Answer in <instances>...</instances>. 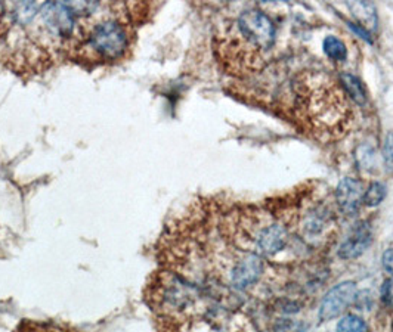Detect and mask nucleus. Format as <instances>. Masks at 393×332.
Returning <instances> with one entry per match:
<instances>
[{
  "mask_svg": "<svg viewBox=\"0 0 393 332\" xmlns=\"http://www.w3.org/2000/svg\"><path fill=\"white\" fill-rule=\"evenodd\" d=\"M80 2L0 3V65L21 77L65 61Z\"/></svg>",
  "mask_w": 393,
  "mask_h": 332,
  "instance_id": "1",
  "label": "nucleus"
},
{
  "mask_svg": "<svg viewBox=\"0 0 393 332\" xmlns=\"http://www.w3.org/2000/svg\"><path fill=\"white\" fill-rule=\"evenodd\" d=\"M149 12L145 2H82L65 61L83 68L126 61Z\"/></svg>",
  "mask_w": 393,
  "mask_h": 332,
  "instance_id": "2",
  "label": "nucleus"
},
{
  "mask_svg": "<svg viewBox=\"0 0 393 332\" xmlns=\"http://www.w3.org/2000/svg\"><path fill=\"white\" fill-rule=\"evenodd\" d=\"M293 111L302 129L321 142L342 139L354 121L340 82L325 71H303L294 79Z\"/></svg>",
  "mask_w": 393,
  "mask_h": 332,
  "instance_id": "3",
  "label": "nucleus"
},
{
  "mask_svg": "<svg viewBox=\"0 0 393 332\" xmlns=\"http://www.w3.org/2000/svg\"><path fill=\"white\" fill-rule=\"evenodd\" d=\"M275 43V27L257 9L244 10L214 37V53L229 74L243 75L264 68Z\"/></svg>",
  "mask_w": 393,
  "mask_h": 332,
  "instance_id": "4",
  "label": "nucleus"
},
{
  "mask_svg": "<svg viewBox=\"0 0 393 332\" xmlns=\"http://www.w3.org/2000/svg\"><path fill=\"white\" fill-rule=\"evenodd\" d=\"M265 272V261L255 251L239 250L228 273L226 285L232 293L246 291L260 281Z\"/></svg>",
  "mask_w": 393,
  "mask_h": 332,
  "instance_id": "5",
  "label": "nucleus"
},
{
  "mask_svg": "<svg viewBox=\"0 0 393 332\" xmlns=\"http://www.w3.org/2000/svg\"><path fill=\"white\" fill-rule=\"evenodd\" d=\"M289 239V228L282 221L268 220L256 230L253 243L260 256H275L287 247Z\"/></svg>",
  "mask_w": 393,
  "mask_h": 332,
  "instance_id": "6",
  "label": "nucleus"
},
{
  "mask_svg": "<svg viewBox=\"0 0 393 332\" xmlns=\"http://www.w3.org/2000/svg\"><path fill=\"white\" fill-rule=\"evenodd\" d=\"M356 284L352 281H346L333 286L322 298L320 306V319L322 322L340 316L346 308L351 307L356 300Z\"/></svg>",
  "mask_w": 393,
  "mask_h": 332,
  "instance_id": "7",
  "label": "nucleus"
},
{
  "mask_svg": "<svg viewBox=\"0 0 393 332\" xmlns=\"http://www.w3.org/2000/svg\"><path fill=\"white\" fill-rule=\"evenodd\" d=\"M364 186L354 177H345L336 190V203L340 212L347 216H354L364 201Z\"/></svg>",
  "mask_w": 393,
  "mask_h": 332,
  "instance_id": "8",
  "label": "nucleus"
},
{
  "mask_svg": "<svg viewBox=\"0 0 393 332\" xmlns=\"http://www.w3.org/2000/svg\"><path fill=\"white\" fill-rule=\"evenodd\" d=\"M371 241H373V232H371V228L367 221H361V223H358L352 229L351 234H349L340 248H338V257L343 260H354L361 257L371 246Z\"/></svg>",
  "mask_w": 393,
  "mask_h": 332,
  "instance_id": "9",
  "label": "nucleus"
},
{
  "mask_svg": "<svg viewBox=\"0 0 393 332\" xmlns=\"http://www.w3.org/2000/svg\"><path fill=\"white\" fill-rule=\"evenodd\" d=\"M349 10H351L352 15L358 22H361L363 27L368 28H377V15H376V8L373 3L368 2H351L347 3Z\"/></svg>",
  "mask_w": 393,
  "mask_h": 332,
  "instance_id": "10",
  "label": "nucleus"
},
{
  "mask_svg": "<svg viewBox=\"0 0 393 332\" xmlns=\"http://www.w3.org/2000/svg\"><path fill=\"white\" fill-rule=\"evenodd\" d=\"M340 84L343 87V91L346 92V95L354 99V101L359 105H364L367 102V92L365 87L361 83V80L355 77L354 74L349 73H342L340 74Z\"/></svg>",
  "mask_w": 393,
  "mask_h": 332,
  "instance_id": "11",
  "label": "nucleus"
},
{
  "mask_svg": "<svg viewBox=\"0 0 393 332\" xmlns=\"http://www.w3.org/2000/svg\"><path fill=\"white\" fill-rule=\"evenodd\" d=\"M322 48H324V52H325L327 57H329L333 61L343 62L347 58L346 44L336 36H327L324 39Z\"/></svg>",
  "mask_w": 393,
  "mask_h": 332,
  "instance_id": "12",
  "label": "nucleus"
},
{
  "mask_svg": "<svg viewBox=\"0 0 393 332\" xmlns=\"http://www.w3.org/2000/svg\"><path fill=\"white\" fill-rule=\"evenodd\" d=\"M337 332H368V325L363 317L356 315H346L337 324Z\"/></svg>",
  "mask_w": 393,
  "mask_h": 332,
  "instance_id": "13",
  "label": "nucleus"
},
{
  "mask_svg": "<svg viewBox=\"0 0 393 332\" xmlns=\"http://www.w3.org/2000/svg\"><path fill=\"white\" fill-rule=\"evenodd\" d=\"M386 196V186L385 183L373 182L364 194V204L368 207H377Z\"/></svg>",
  "mask_w": 393,
  "mask_h": 332,
  "instance_id": "14",
  "label": "nucleus"
},
{
  "mask_svg": "<svg viewBox=\"0 0 393 332\" xmlns=\"http://www.w3.org/2000/svg\"><path fill=\"white\" fill-rule=\"evenodd\" d=\"M356 163L363 170H373L376 167V151L371 145H361L356 149Z\"/></svg>",
  "mask_w": 393,
  "mask_h": 332,
  "instance_id": "15",
  "label": "nucleus"
},
{
  "mask_svg": "<svg viewBox=\"0 0 393 332\" xmlns=\"http://www.w3.org/2000/svg\"><path fill=\"white\" fill-rule=\"evenodd\" d=\"M383 160L385 167L389 173H393V131L389 133L383 143Z\"/></svg>",
  "mask_w": 393,
  "mask_h": 332,
  "instance_id": "16",
  "label": "nucleus"
},
{
  "mask_svg": "<svg viewBox=\"0 0 393 332\" xmlns=\"http://www.w3.org/2000/svg\"><path fill=\"white\" fill-rule=\"evenodd\" d=\"M275 332H303L304 325L294 322L291 319H280L274 326Z\"/></svg>",
  "mask_w": 393,
  "mask_h": 332,
  "instance_id": "17",
  "label": "nucleus"
},
{
  "mask_svg": "<svg viewBox=\"0 0 393 332\" xmlns=\"http://www.w3.org/2000/svg\"><path fill=\"white\" fill-rule=\"evenodd\" d=\"M381 302L387 307H393V278H389L381 285Z\"/></svg>",
  "mask_w": 393,
  "mask_h": 332,
  "instance_id": "18",
  "label": "nucleus"
},
{
  "mask_svg": "<svg viewBox=\"0 0 393 332\" xmlns=\"http://www.w3.org/2000/svg\"><path fill=\"white\" fill-rule=\"evenodd\" d=\"M381 264H383V269L393 275V248H389L383 252V259H381Z\"/></svg>",
  "mask_w": 393,
  "mask_h": 332,
  "instance_id": "19",
  "label": "nucleus"
},
{
  "mask_svg": "<svg viewBox=\"0 0 393 332\" xmlns=\"http://www.w3.org/2000/svg\"><path fill=\"white\" fill-rule=\"evenodd\" d=\"M349 27L352 28V31L355 33V35H358L359 37H363L365 42H368V43L373 42V40H371L369 33L367 30H364L363 26H356V24H354V22H349Z\"/></svg>",
  "mask_w": 393,
  "mask_h": 332,
  "instance_id": "20",
  "label": "nucleus"
}]
</instances>
